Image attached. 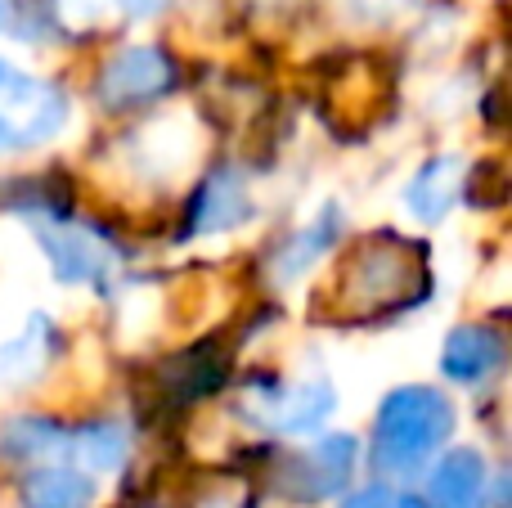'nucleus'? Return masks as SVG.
<instances>
[{"label":"nucleus","instance_id":"obj_7","mask_svg":"<svg viewBox=\"0 0 512 508\" xmlns=\"http://www.w3.org/2000/svg\"><path fill=\"white\" fill-rule=\"evenodd\" d=\"M360 455H364L360 437H351V432H324V437H315L288 464V495L301 504L342 500L355 482Z\"/></svg>","mask_w":512,"mask_h":508},{"label":"nucleus","instance_id":"obj_4","mask_svg":"<svg viewBox=\"0 0 512 508\" xmlns=\"http://www.w3.org/2000/svg\"><path fill=\"white\" fill-rule=\"evenodd\" d=\"M337 410V387L328 378H256L243 392V419L274 437H310Z\"/></svg>","mask_w":512,"mask_h":508},{"label":"nucleus","instance_id":"obj_11","mask_svg":"<svg viewBox=\"0 0 512 508\" xmlns=\"http://www.w3.org/2000/svg\"><path fill=\"white\" fill-rule=\"evenodd\" d=\"M68 437L72 428H63L59 419H41V414H18V419L0 423V459L9 464H68Z\"/></svg>","mask_w":512,"mask_h":508},{"label":"nucleus","instance_id":"obj_17","mask_svg":"<svg viewBox=\"0 0 512 508\" xmlns=\"http://www.w3.org/2000/svg\"><path fill=\"white\" fill-rule=\"evenodd\" d=\"M50 342H54V324L45 320V315H32L27 329L18 333L14 342L0 347V378H5V383H18V378L41 374L45 360H50Z\"/></svg>","mask_w":512,"mask_h":508},{"label":"nucleus","instance_id":"obj_8","mask_svg":"<svg viewBox=\"0 0 512 508\" xmlns=\"http://www.w3.org/2000/svg\"><path fill=\"white\" fill-rule=\"evenodd\" d=\"M252 216V189L239 167H216L189 189L180 239H212V234L239 230Z\"/></svg>","mask_w":512,"mask_h":508},{"label":"nucleus","instance_id":"obj_10","mask_svg":"<svg viewBox=\"0 0 512 508\" xmlns=\"http://www.w3.org/2000/svg\"><path fill=\"white\" fill-rule=\"evenodd\" d=\"M508 365L504 333L490 324H459L450 329L441 347V374L459 387H486L490 378H499Z\"/></svg>","mask_w":512,"mask_h":508},{"label":"nucleus","instance_id":"obj_2","mask_svg":"<svg viewBox=\"0 0 512 508\" xmlns=\"http://www.w3.org/2000/svg\"><path fill=\"white\" fill-rule=\"evenodd\" d=\"M427 284L432 279H427L423 248L378 234L346 261L337 293L355 320H382V315L405 311L409 297H427Z\"/></svg>","mask_w":512,"mask_h":508},{"label":"nucleus","instance_id":"obj_14","mask_svg":"<svg viewBox=\"0 0 512 508\" xmlns=\"http://www.w3.org/2000/svg\"><path fill=\"white\" fill-rule=\"evenodd\" d=\"M337 239H342V207L324 203L315 221L301 225V230L274 252V284H292V279H301L315 261H324L328 252L337 248Z\"/></svg>","mask_w":512,"mask_h":508},{"label":"nucleus","instance_id":"obj_6","mask_svg":"<svg viewBox=\"0 0 512 508\" xmlns=\"http://www.w3.org/2000/svg\"><path fill=\"white\" fill-rule=\"evenodd\" d=\"M180 86V63L162 45H131L117 50L99 72V104L108 113H131L167 99Z\"/></svg>","mask_w":512,"mask_h":508},{"label":"nucleus","instance_id":"obj_19","mask_svg":"<svg viewBox=\"0 0 512 508\" xmlns=\"http://www.w3.org/2000/svg\"><path fill=\"white\" fill-rule=\"evenodd\" d=\"M346 5H351L360 18H373V23H378V18L396 14V9H400V0H346Z\"/></svg>","mask_w":512,"mask_h":508},{"label":"nucleus","instance_id":"obj_1","mask_svg":"<svg viewBox=\"0 0 512 508\" xmlns=\"http://www.w3.org/2000/svg\"><path fill=\"white\" fill-rule=\"evenodd\" d=\"M454 432V405L436 387L409 383L382 396L369 432V464L382 477H414L427 473L441 446Z\"/></svg>","mask_w":512,"mask_h":508},{"label":"nucleus","instance_id":"obj_13","mask_svg":"<svg viewBox=\"0 0 512 508\" xmlns=\"http://www.w3.org/2000/svg\"><path fill=\"white\" fill-rule=\"evenodd\" d=\"M463 194V158L459 153H436V158H427L423 167L414 171V180L405 185V207L409 216H418V221H445L450 216V207L459 203Z\"/></svg>","mask_w":512,"mask_h":508},{"label":"nucleus","instance_id":"obj_3","mask_svg":"<svg viewBox=\"0 0 512 508\" xmlns=\"http://www.w3.org/2000/svg\"><path fill=\"white\" fill-rule=\"evenodd\" d=\"M68 108V95L54 81L0 59V158L50 144L68 126Z\"/></svg>","mask_w":512,"mask_h":508},{"label":"nucleus","instance_id":"obj_12","mask_svg":"<svg viewBox=\"0 0 512 508\" xmlns=\"http://www.w3.org/2000/svg\"><path fill=\"white\" fill-rule=\"evenodd\" d=\"M230 374V356L221 351V342H198V347L180 351L162 369V392L171 405H194L203 396H212Z\"/></svg>","mask_w":512,"mask_h":508},{"label":"nucleus","instance_id":"obj_5","mask_svg":"<svg viewBox=\"0 0 512 508\" xmlns=\"http://www.w3.org/2000/svg\"><path fill=\"white\" fill-rule=\"evenodd\" d=\"M36 243H41V257L50 261L54 279L59 284H86L99 288L117 275V243L108 239L99 225L90 221H72V216H59V221H41L36 225Z\"/></svg>","mask_w":512,"mask_h":508},{"label":"nucleus","instance_id":"obj_18","mask_svg":"<svg viewBox=\"0 0 512 508\" xmlns=\"http://www.w3.org/2000/svg\"><path fill=\"white\" fill-rule=\"evenodd\" d=\"M337 508H423V500L391 482H373V486H360V491H346Z\"/></svg>","mask_w":512,"mask_h":508},{"label":"nucleus","instance_id":"obj_20","mask_svg":"<svg viewBox=\"0 0 512 508\" xmlns=\"http://www.w3.org/2000/svg\"><path fill=\"white\" fill-rule=\"evenodd\" d=\"M171 0H117V9L122 14H131V18H153V14H162Z\"/></svg>","mask_w":512,"mask_h":508},{"label":"nucleus","instance_id":"obj_15","mask_svg":"<svg viewBox=\"0 0 512 508\" xmlns=\"http://www.w3.org/2000/svg\"><path fill=\"white\" fill-rule=\"evenodd\" d=\"M18 504L23 508H90L95 504V482L72 464H41V468H27L23 486H18Z\"/></svg>","mask_w":512,"mask_h":508},{"label":"nucleus","instance_id":"obj_16","mask_svg":"<svg viewBox=\"0 0 512 508\" xmlns=\"http://www.w3.org/2000/svg\"><path fill=\"white\" fill-rule=\"evenodd\" d=\"M131 459V432L117 419H95L72 428L68 437V464L81 473H117V468Z\"/></svg>","mask_w":512,"mask_h":508},{"label":"nucleus","instance_id":"obj_9","mask_svg":"<svg viewBox=\"0 0 512 508\" xmlns=\"http://www.w3.org/2000/svg\"><path fill=\"white\" fill-rule=\"evenodd\" d=\"M423 508H490V464L477 446H454L427 464Z\"/></svg>","mask_w":512,"mask_h":508}]
</instances>
